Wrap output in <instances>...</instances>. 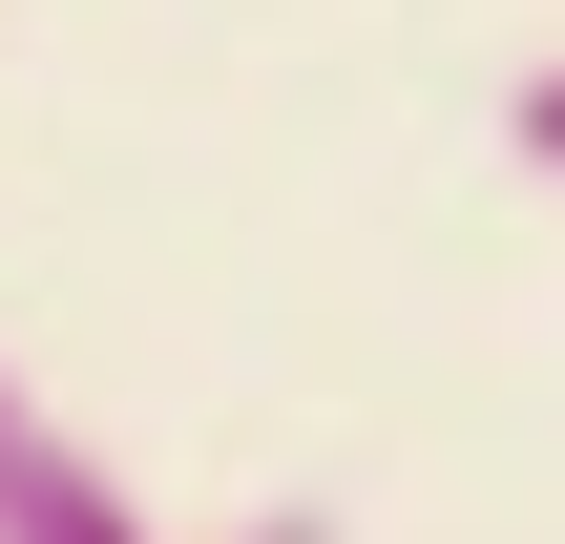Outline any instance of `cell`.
Masks as SVG:
<instances>
[{"label": "cell", "mask_w": 565, "mask_h": 544, "mask_svg": "<svg viewBox=\"0 0 565 544\" xmlns=\"http://www.w3.org/2000/svg\"><path fill=\"white\" fill-rule=\"evenodd\" d=\"M0 544H147L126 461H105V440H63V419L21 398V356H0Z\"/></svg>", "instance_id": "1"}, {"label": "cell", "mask_w": 565, "mask_h": 544, "mask_svg": "<svg viewBox=\"0 0 565 544\" xmlns=\"http://www.w3.org/2000/svg\"><path fill=\"white\" fill-rule=\"evenodd\" d=\"M503 147H524V168L565 189V63H524V84H503Z\"/></svg>", "instance_id": "2"}, {"label": "cell", "mask_w": 565, "mask_h": 544, "mask_svg": "<svg viewBox=\"0 0 565 544\" xmlns=\"http://www.w3.org/2000/svg\"><path fill=\"white\" fill-rule=\"evenodd\" d=\"M231 544H335V503H252V524H231Z\"/></svg>", "instance_id": "3"}]
</instances>
